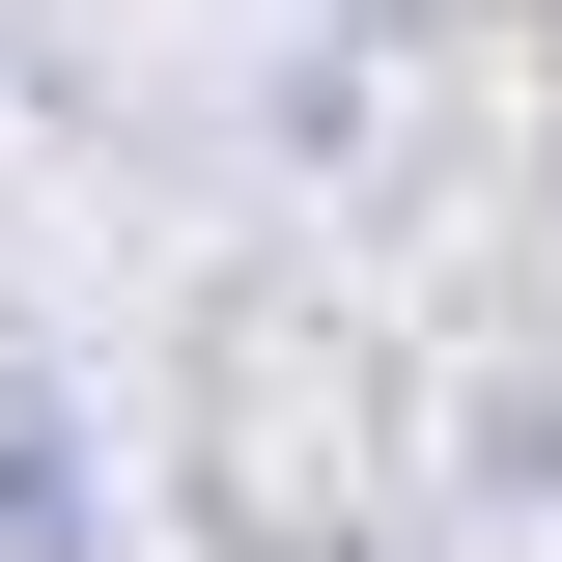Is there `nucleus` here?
<instances>
[{"mask_svg":"<svg viewBox=\"0 0 562 562\" xmlns=\"http://www.w3.org/2000/svg\"><path fill=\"white\" fill-rule=\"evenodd\" d=\"M0 562H113V422L0 338Z\"/></svg>","mask_w":562,"mask_h":562,"instance_id":"1","label":"nucleus"},{"mask_svg":"<svg viewBox=\"0 0 562 562\" xmlns=\"http://www.w3.org/2000/svg\"><path fill=\"white\" fill-rule=\"evenodd\" d=\"M225 562H366V535H338V506H225Z\"/></svg>","mask_w":562,"mask_h":562,"instance_id":"2","label":"nucleus"}]
</instances>
